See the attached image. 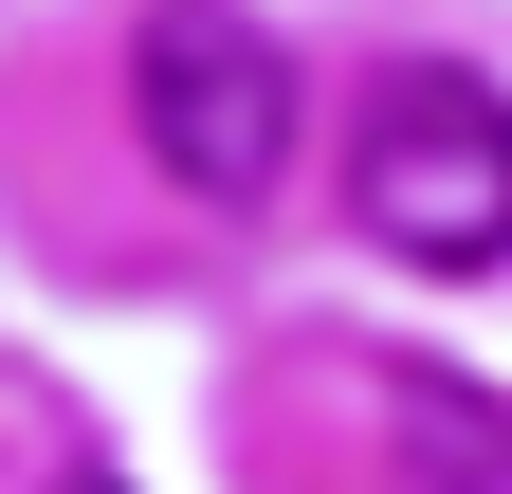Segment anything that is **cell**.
<instances>
[{
  "mask_svg": "<svg viewBox=\"0 0 512 494\" xmlns=\"http://www.w3.org/2000/svg\"><path fill=\"white\" fill-rule=\"evenodd\" d=\"M348 202H366V238H384L403 275H494V257H512V92L458 74V55L366 74Z\"/></svg>",
  "mask_w": 512,
  "mask_h": 494,
  "instance_id": "6da1fadb",
  "label": "cell"
},
{
  "mask_svg": "<svg viewBox=\"0 0 512 494\" xmlns=\"http://www.w3.org/2000/svg\"><path fill=\"white\" fill-rule=\"evenodd\" d=\"M55 494H128V476H92V458H74V476H55Z\"/></svg>",
  "mask_w": 512,
  "mask_h": 494,
  "instance_id": "277c9868",
  "label": "cell"
},
{
  "mask_svg": "<svg viewBox=\"0 0 512 494\" xmlns=\"http://www.w3.org/2000/svg\"><path fill=\"white\" fill-rule=\"evenodd\" d=\"M384 421H403V494H512V403L403 366V385H384Z\"/></svg>",
  "mask_w": 512,
  "mask_h": 494,
  "instance_id": "3957f363",
  "label": "cell"
},
{
  "mask_svg": "<svg viewBox=\"0 0 512 494\" xmlns=\"http://www.w3.org/2000/svg\"><path fill=\"white\" fill-rule=\"evenodd\" d=\"M128 129H147V165L183 183V202H275L293 165V55L275 19H238V0H165L147 37H128Z\"/></svg>",
  "mask_w": 512,
  "mask_h": 494,
  "instance_id": "7a4b0ae2",
  "label": "cell"
}]
</instances>
